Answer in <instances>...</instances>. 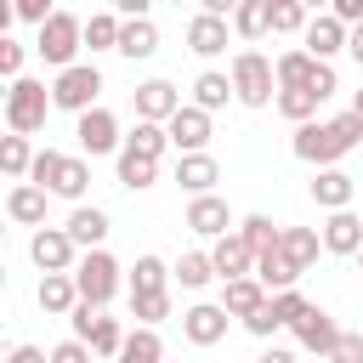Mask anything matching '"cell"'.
I'll use <instances>...</instances> for the list:
<instances>
[{"instance_id":"54","label":"cell","mask_w":363,"mask_h":363,"mask_svg":"<svg viewBox=\"0 0 363 363\" xmlns=\"http://www.w3.org/2000/svg\"><path fill=\"white\" fill-rule=\"evenodd\" d=\"M6 91H11V85H6V79H0V108H6Z\"/></svg>"},{"instance_id":"34","label":"cell","mask_w":363,"mask_h":363,"mask_svg":"<svg viewBox=\"0 0 363 363\" xmlns=\"http://www.w3.org/2000/svg\"><path fill=\"white\" fill-rule=\"evenodd\" d=\"M227 28H233L244 45H250V40H261V34H267V0H238V6H233V17H227Z\"/></svg>"},{"instance_id":"23","label":"cell","mask_w":363,"mask_h":363,"mask_svg":"<svg viewBox=\"0 0 363 363\" xmlns=\"http://www.w3.org/2000/svg\"><path fill=\"white\" fill-rule=\"evenodd\" d=\"M45 204H51V199H45L34 182H17V187L6 193V216H11L17 227H34V233L45 227Z\"/></svg>"},{"instance_id":"10","label":"cell","mask_w":363,"mask_h":363,"mask_svg":"<svg viewBox=\"0 0 363 363\" xmlns=\"http://www.w3.org/2000/svg\"><path fill=\"white\" fill-rule=\"evenodd\" d=\"M74 136H79V159H102V153H119V142H125V136H119V119H113L102 102H96L91 113H79V119H74Z\"/></svg>"},{"instance_id":"13","label":"cell","mask_w":363,"mask_h":363,"mask_svg":"<svg viewBox=\"0 0 363 363\" xmlns=\"http://www.w3.org/2000/svg\"><path fill=\"white\" fill-rule=\"evenodd\" d=\"M301 51H306L312 62H329V57H340V51H346V28H340L329 11H312V17H306V28H301Z\"/></svg>"},{"instance_id":"44","label":"cell","mask_w":363,"mask_h":363,"mask_svg":"<svg viewBox=\"0 0 363 363\" xmlns=\"http://www.w3.org/2000/svg\"><path fill=\"white\" fill-rule=\"evenodd\" d=\"M323 363H363V329H340V340Z\"/></svg>"},{"instance_id":"28","label":"cell","mask_w":363,"mask_h":363,"mask_svg":"<svg viewBox=\"0 0 363 363\" xmlns=\"http://www.w3.org/2000/svg\"><path fill=\"white\" fill-rule=\"evenodd\" d=\"M216 306H221L227 318H238V323H244L250 312H261V306H267V289H261L255 278H233V284H221V301H216Z\"/></svg>"},{"instance_id":"53","label":"cell","mask_w":363,"mask_h":363,"mask_svg":"<svg viewBox=\"0 0 363 363\" xmlns=\"http://www.w3.org/2000/svg\"><path fill=\"white\" fill-rule=\"evenodd\" d=\"M346 113H357V119H363V91H352V108H346Z\"/></svg>"},{"instance_id":"26","label":"cell","mask_w":363,"mask_h":363,"mask_svg":"<svg viewBox=\"0 0 363 363\" xmlns=\"http://www.w3.org/2000/svg\"><path fill=\"white\" fill-rule=\"evenodd\" d=\"M250 278H255L267 295H278V289H295V284H301V272L284 261V250H261V255H255V267H250Z\"/></svg>"},{"instance_id":"5","label":"cell","mask_w":363,"mask_h":363,"mask_svg":"<svg viewBox=\"0 0 363 363\" xmlns=\"http://www.w3.org/2000/svg\"><path fill=\"white\" fill-rule=\"evenodd\" d=\"M227 85H233V102H244V108H272V96H278V85H272V57H261V51H233V68H227Z\"/></svg>"},{"instance_id":"15","label":"cell","mask_w":363,"mask_h":363,"mask_svg":"<svg viewBox=\"0 0 363 363\" xmlns=\"http://www.w3.org/2000/svg\"><path fill=\"white\" fill-rule=\"evenodd\" d=\"M289 329H295L301 352H312V357H329V352H335V340H340V323H335L323 306H306V312H301Z\"/></svg>"},{"instance_id":"2","label":"cell","mask_w":363,"mask_h":363,"mask_svg":"<svg viewBox=\"0 0 363 363\" xmlns=\"http://www.w3.org/2000/svg\"><path fill=\"white\" fill-rule=\"evenodd\" d=\"M28 182L45 193V199H85L91 187V159L79 153H57V147H34V164H28Z\"/></svg>"},{"instance_id":"7","label":"cell","mask_w":363,"mask_h":363,"mask_svg":"<svg viewBox=\"0 0 363 363\" xmlns=\"http://www.w3.org/2000/svg\"><path fill=\"white\" fill-rule=\"evenodd\" d=\"M79 23H85V17H74V11H51V17H45V28L34 34V51L45 57V68L62 74V68L79 62V51H85V45H79Z\"/></svg>"},{"instance_id":"33","label":"cell","mask_w":363,"mask_h":363,"mask_svg":"<svg viewBox=\"0 0 363 363\" xmlns=\"http://www.w3.org/2000/svg\"><path fill=\"white\" fill-rule=\"evenodd\" d=\"M119 363H164L159 329H130V335L119 340Z\"/></svg>"},{"instance_id":"21","label":"cell","mask_w":363,"mask_h":363,"mask_svg":"<svg viewBox=\"0 0 363 363\" xmlns=\"http://www.w3.org/2000/svg\"><path fill=\"white\" fill-rule=\"evenodd\" d=\"M318 244H323L329 255H357V250H363V221H357L352 210H335V216L318 227Z\"/></svg>"},{"instance_id":"3","label":"cell","mask_w":363,"mask_h":363,"mask_svg":"<svg viewBox=\"0 0 363 363\" xmlns=\"http://www.w3.org/2000/svg\"><path fill=\"white\" fill-rule=\"evenodd\" d=\"M6 130L11 136H28L34 142V130H45V113H51V91H45V79H34V74H17L11 79V91H6Z\"/></svg>"},{"instance_id":"56","label":"cell","mask_w":363,"mask_h":363,"mask_svg":"<svg viewBox=\"0 0 363 363\" xmlns=\"http://www.w3.org/2000/svg\"><path fill=\"white\" fill-rule=\"evenodd\" d=\"M357 267H363V250H357Z\"/></svg>"},{"instance_id":"27","label":"cell","mask_w":363,"mask_h":363,"mask_svg":"<svg viewBox=\"0 0 363 363\" xmlns=\"http://www.w3.org/2000/svg\"><path fill=\"white\" fill-rule=\"evenodd\" d=\"M34 301H40V312H45V318H68V312L79 306V295H74V278H68V272H45V278H40V289H34Z\"/></svg>"},{"instance_id":"46","label":"cell","mask_w":363,"mask_h":363,"mask_svg":"<svg viewBox=\"0 0 363 363\" xmlns=\"http://www.w3.org/2000/svg\"><path fill=\"white\" fill-rule=\"evenodd\" d=\"M11 11H17V23H34V28H45V17H51L57 6H51V0H17Z\"/></svg>"},{"instance_id":"50","label":"cell","mask_w":363,"mask_h":363,"mask_svg":"<svg viewBox=\"0 0 363 363\" xmlns=\"http://www.w3.org/2000/svg\"><path fill=\"white\" fill-rule=\"evenodd\" d=\"M346 51H352V62L363 68V23H357V28H346Z\"/></svg>"},{"instance_id":"38","label":"cell","mask_w":363,"mask_h":363,"mask_svg":"<svg viewBox=\"0 0 363 363\" xmlns=\"http://www.w3.org/2000/svg\"><path fill=\"white\" fill-rule=\"evenodd\" d=\"M272 108H278V113H284L289 125H312L323 102H318L312 91H278V96H272Z\"/></svg>"},{"instance_id":"35","label":"cell","mask_w":363,"mask_h":363,"mask_svg":"<svg viewBox=\"0 0 363 363\" xmlns=\"http://www.w3.org/2000/svg\"><path fill=\"white\" fill-rule=\"evenodd\" d=\"M79 45H91V51H113V45H119V17H113V11H91V17L79 23Z\"/></svg>"},{"instance_id":"32","label":"cell","mask_w":363,"mask_h":363,"mask_svg":"<svg viewBox=\"0 0 363 363\" xmlns=\"http://www.w3.org/2000/svg\"><path fill=\"white\" fill-rule=\"evenodd\" d=\"M28 164H34V142L28 136H0V176H11V182H28Z\"/></svg>"},{"instance_id":"49","label":"cell","mask_w":363,"mask_h":363,"mask_svg":"<svg viewBox=\"0 0 363 363\" xmlns=\"http://www.w3.org/2000/svg\"><path fill=\"white\" fill-rule=\"evenodd\" d=\"M0 363H45V346H34V340H23V346H11Z\"/></svg>"},{"instance_id":"22","label":"cell","mask_w":363,"mask_h":363,"mask_svg":"<svg viewBox=\"0 0 363 363\" xmlns=\"http://www.w3.org/2000/svg\"><path fill=\"white\" fill-rule=\"evenodd\" d=\"M352 193H357V182H352L340 164L312 176V204H318V210H329V216H335V210H352Z\"/></svg>"},{"instance_id":"55","label":"cell","mask_w":363,"mask_h":363,"mask_svg":"<svg viewBox=\"0 0 363 363\" xmlns=\"http://www.w3.org/2000/svg\"><path fill=\"white\" fill-rule=\"evenodd\" d=\"M0 289H6V267H0Z\"/></svg>"},{"instance_id":"4","label":"cell","mask_w":363,"mask_h":363,"mask_svg":"<svg viewBox=\"0 0 363 363\" xmlns=\"http://www.w3.org/2000/svg\"><path fill=\"white\" fill-rule=\"evenodd\" d=\"M119 261L108 255V250H85L79 261H74V295H79V306H96V312H108V301L119 295Z\"/></svg>"},{"instance_id":"20","label":"cell","mask_w":363,"mask_h":363,"mask_svg":"<svg viewBox=\"0 0 363 363\" xmlns=\"http://www.w3.org/2000/svg\"><path fill=\"white\" fill-rule=\"evenodd\" d=\"M176 182H182V193H193V199L216 193V182H221L216 153H182V159H176Z\"/></svg>"},{"instance_id":"41","label":"cell","mask_w":363,"mask_h":363,"mask_svg":"<svg viewBox=\"0 0 363 363\" xmlns=\"http://www.w3.org/2000/svg\"><path fill=\"white\" fill-rule=\"evenodd\" d=\"M170 278H176L182 289H204V284H210L216 272H210V255H204V250H187V255H182V261L170 267Z\"/></svg>"},{"instance_id":"36","label":"cell","mask_w":363,"mask_h":363,"mask_svg":"<svg viewBox=\"0 0 363 363\" xmlns=\"http://www.w3.org/2000/svg\"><path fill=\"white\" fill-rule=\"evenodd\" d=\"M306 6L301 0H267V34H301L306 28Z\"/></svg>"},{"instance_id":"42","label":"cell","mask_w":363,"mask_h":363,"mask_svg":"<svg viewBox=\"0 0 363 363\" xmlns=\"http://www.w3.org/2000/svg\"><path fill=\"white\" fill-rule=\"evenodd\" d=\"M130 318H136V329H159L170 318V289L164 295H130Z\"/></svg>"},{"instance_id":"29","label":"cell","mask_w":363,"mask_h":363,"mask_svg":"<svg viewBox=\"0 0 363 363\" xmlns=\"http://www.w3.org/2000/svg\"><path fill=\"white\" fill-rule=\"evenodd\" d=\"M278 250H284V261H289L295 272H306L323 244H318V227H278Z\"/></svg>"},{"instance_id":"57","label":"cell","mask_w":363,"mask_h":363,"mask_svg":"<svg viewBox=\"0 0 363 363\" xmlns=\"http://www.w3.org/2000/svg\"><path fill=\"white\" fill-rule=\"evenodd\" d=\"M0 244H6V227H0Z\"/></svg>"},{"instance_id":"37","label":"cell","mask_w":363,"mask_h":363,"mask_svg":"<svg viewBox=\"0 0 363 363\" xmlns=\"http://www.w3.org/2000/svg\"><path fill=\"white\" fill-rule=\"evenodd\" d=\"M113 164H119V187H130V193H147V187L159 182V164H153V159H136V153H125V147H119Z\"/></svg>"},{"instance_id":"45","label":"cell","mask_w":363,"mask_h":363,"mask_svg":"<svg viewBox=\"0 0 363 363\" xmlns=\"http://www.w3.org/2000/svg\"><path fill=\"white\" fill-rule=\"evenodd\" d=\"M23 57H28V51H23V45H17L11 34H0V79H6V85H11L17 74H23Z\"/></svg>"},{"instance_id":"51","label":"cell","mask_w":363,"mask_h":363,"mask_svg":"<svg viewBox=\"0 0 363 363\" xmlns=\"http://www.w3.org/2000/svg\"><path fill=\"white\" fill-rule=\"evenodd\" d=\"M255 363H301V357H295V352H289V346H267V352H261V357H255Z\"/></svg>"},{"instance_id":"48","label":"cell","mask_w":363,"mask_h":363,"mask_svg":"<svg viewBox=\"0 0 363 363\" xmlns=\"http://www.w3.org/2000/svg\"><path fill=\"white\" fill-rule=\"evenodd\" d=\"M244 329H250L255 340H272V335H278V323H272V312H267V306H261V312H250V318H244Z\"/></svg>"},{"instance_id":"1","label":"cell","mask_w":363,"mask_h":363,"mask_svg":"<svg viewBox=\"0 0 363 363\" xmlns=\"http://www.w3.org/2000/svg\"><path fill=\"white\" fill-rule=\"evenodd\" d=\"M357 142H363V119H357V113H335V119H323V125H318V119H312V125H295V142H289V147H295L301 164L335 170Z\"/></svg>"},{"instance_id":"52","label":"cell","mask_w":363,"mask_h":363,"mask_svg":"<svg viewBox=\"0 0 363 363\" xmlns=\"http://www.w3.org/2000/svg\"><path fill=\"white\" fill-rule=\"evenodd\" d=\"M11 23H17V11H11V0H0V34H11Z\"/></svg>"},{"instance_id":"17","label":"cell","mask_w":363,"mask_h":363,"mask_svg":"<svg viewBox=\"0 0 363 363\" xmlns=\"http://www.w3.org/2000/svg\"><path fill=\"white\" fill-rule=\"evenodd\" d=\"M187 227H193L199 238H210V244H216V238H221V233H233L238 221H233V210H227V199H221V193H204V199H193V204H187Z\"/></svg>"},{"instance_id":"19","label":"cell","mask_w":363,"mask_h":363,"mask_svg":"<svg viewBox=\"0 0 363 363\" xmlns=\"http://www.w3.org/2000/svg\"><path fill=\"white\" fill-rule=\"evenodd\" d=\"M227 40H233L227 17H210V11H193V17H187V51H193V57H221Z\"/></svg>"},{"instance_id":"24","label":"cell","mask_w":363,"mask_h":363,"mask_svg":"<svg viewBox=\"0 0 363 363\" xmlns=\"http://www.w3.org/2000/svg\"><path fill=\"white\" fill-rule=\"evenodd\" d=\"M119 57H130V62H147L153 51H159V28H153V17H130V23H119V45H113Z\"/></svg>"},{"instance_id":"6","label":"cell","mask_w":363,"mask_h":363,"mask_svg":"<svg viewBox=\"0 0 363 363\" xmlns=\"http://www.w3.org/2000/svg\"><path fill=\"white\" fill-rule=\"evenodd\" d=\"M45 91H51V108H62V113L79 119V113H91L96 96H102V68H96V62H74V68H62Z\"/></svg>"},{"instance_id":"14","label":"cell","mask_w":363,"mask_h":363,"mask_svg":"<svg viewBox=\"0 0 363 363\" xmlns=\"http://www.w3.org/2000/svg\"><path fill=\"white\" fill-rule=\"evenodd\" d=\"M130 102H136V119H142V125H164V119L182 108V91H176L170 79H142V85L130 91Z\"/></svg>"},{"instance_id":"30","label":"cell","mask_w":363,"mask_h":363,"mask_svg":"<svg viewBox=\"0 0 363 363\" xmlns=\"http://www.w3.org/2000/svg\"><path fill=\"white\" fill-rule=\"evenodd\" d=\"M227 102H233V85H227V74H221V68H204V74L193 79V108H199V113H221Z\"/></svg>"},{"instance_id":"12","label":"cell","mask_w":363,"mask_h":363,"mask_svg":"<svg viewBox=\"0 0 363 363\" xmlns=\"http://www.w3.org/2000/svg\"><path fill=\"white\" fill-rule=\"evenodd\" d=\"M204 255H210V272H216L221 284H233V278H250V267H255V250L238 238V227H233V233H221V238H216Z\"/></svg>"},{"instance_id":"18","label":"cell","mask_w":363,"mask_h":363,"mask_svg":"<svg viewBox=\"0 0 363 363\" xmlns=\"http://www.w3.org/2000/svg\"><path fill=\"white\" fill-rule=\"evenodd\" d=\"M68 244L85 255V250H102V238L113 233V221H108V210H96V204H74V216H68Z\"/></svg>"},{"instance_id":"40","label":"cell","mask_w":363,"mask_h":363,"mask_svg":"<svg viewBox=\"0 0 363 363\" xmlns=\"http://www.w3.org/2000/svg\"><path fill=\"white\" fill-rule=\"evenodd\" d=\"M238 238H244L255 255H261V250H278V221L255 210V216H244V221H238Z\"/></svg>"},{"instance_id":"8","label":"cell","mask_w":363,"mask_h":363,"mask_svg":"<svg viewBox=\"0 0 363 363\" xmlns=\"http://www.w3.org/2000/svg\"><path fill=\"white\" fill-rule=\"evenodd\" d=\"M68 323H74V340H79L91 357H119V340H125L119 318H108V312H96V306H74Z\"/></svg>"},{"instance_id":"47","label":"cell","mask_w":363,"mask_h":363,"mask_svg":"<svg viewBox=\"0 0 363 363\" xmlns=\"http://www.w3.org/2000/svg\"><path fill=\"white\" fill-rule=\"evenodd\" d=\"M45 363H91V352H85V346L68 335V340H57V346L45 352Z\"/></svg>"},{"instance_id":"58","label":"cell","mask_w":363,"mask_h":363,"mask_svg":"<svg viewBox=\"0 0 363 363\" xmlns=\"http://www.w3.org/2000/svg\"><path fill=\"white\" fill-rule=\"evenodd\" d=\"M318 363H323V357H318Z\"/></svg>"},{"instance_id":"39","label":"cell","mask_w":363,"mask_h":363,"mask_svg":"<svg viewBox=\"0 0 363 363\" xmlns=\"http://www.w3.org/2000/svg\"><path fill=\"white\" fill-rule=\"evenodd\" d=\"M119 147H125V153H136V159H153V164H159V153H164L170 142H164V125H142V119H136V130H130Z\"/></svg>"},{"instance_id":"43","label":"cell","mask_w":363,"mask_h":363,"mask_svg":"<svg viewBox=\"0 0 363 363\" xmlns=\"http://www.w3.org/2000/svg\"><path fill=\"white\" fill-rule=\"evenodd\" d=\"M306 306H312V301H306L301 289H278V295H267V312H272V323H278V329H289Z\"/></svg>"},{"instance_id":"16","label":"cell","mask_w":363,"mask_h":363,"mask_svg":"<svg viewBox=\"0 0 363 363\" xmlns=\"http://www.w3.org/2000/svg\"><path fill=\"white\" fill-rule=\"evenodd\" d=\"M227 323H233V318H227L216 301H199V306L182 312V335H187L193 346H221V340H227Z\"/></svg>"},{"instance_id":"11","label":"cell","mask_w":363,"mask_h":363,"mask_svg":"<svg viewBox=\"0 0 363 363\" xmlns=\"http://www.w3.org/2000/svg\"><path fill=\"white\" fill-rule=\"evenodd\" d=\"M28 261L40 267V278H45V272H74L79 250L68 244V233H62V227H40V233L28 238Z\"/></svg>"},{"instance_id":"31","label":"cell","mask_w":363,"mask_h":363,"mask_svg":"<svg viewBox=\"0 0 363 363\" xmlns=\"http://www.w3.org/2000/svg\"><path fill=\"white\" fill-rule=\"evenodd\" d=\"M170 289V267L159 261V255H136V267H130V295H164Z\"/></svg>"},{"instance_id":"9","label":"cell","mask_w":363,"mask_h":363,"mask_svg":"<svg viewBox=\"0 0 363 363\" xmlns=\"http://www.w3.org/2000/svg\"><path fill=\"white\" fill-rule=\"evenodd\" d=\"M210 136H216V125H210V113H199L193 102H182V108L164 119V142H170L176 153H210Z\"/></svg>"},{"instance_id":"25","label":"cell","mask_w":363,"mask_h":363,"mask_svg":"<svg viewBox=\"0 0 363 363\" xmlns=\"http://www.w3.org/2000/svg\"><path fill=\"white\" fill-rule=\"evenodd\" d=\"M312 74H318V62H312L301 45L278 51V62H272V85H278V91H306V85H312Z\"/></svg>"}]
</instances>
